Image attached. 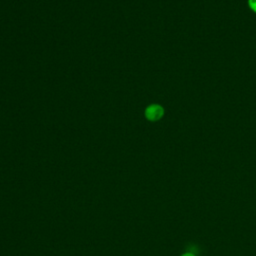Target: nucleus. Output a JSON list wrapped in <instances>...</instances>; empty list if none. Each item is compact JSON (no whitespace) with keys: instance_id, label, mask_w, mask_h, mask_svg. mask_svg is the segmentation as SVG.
Masks as SVG:
<instances>
[{"instance_id":"f257e3e1","label":"nucleus","mask_w":256,"mask_h":256,"mask_svg":"<svg viewBox=\"0 0 256 256\" xmlns=\"http://www.w3.org/2000/svg\"><path fill=\"white\" fill-rule=\"evenodd\" d=\"M164 113H165V110L162 105L153 103V104L148 105L145 108L144 116L147 120H149L151 122H156L164 116Z\"/></svg>"},{"instance_id":"f03ea898","label":"nucleus","mask_w":256,"mask_h":256,"mask_svg":"<svg viewBox=\"0 0 256 256\" xmlns=\"http://www.w3.org/2000/svg\"><path fill=\"white\" fill-rule=\"evenodd\" d=\"M248 6L254 13H256V0H248Z\"/></svg>"},{"instance_id":"7ed1b4c3","label":"nucleus","mask_w":256,"mask_h":256,"mask_svg":"<svg viewBox=\"0 0 256 256\" xmlns=\"http://www.w3.org/2000/svg\"><path fill=\"white\" fill-rule=\"evenodd\" d=\"M183 256H193L192 254H185V255H183Z\"/></svg>"}]
</instances>
